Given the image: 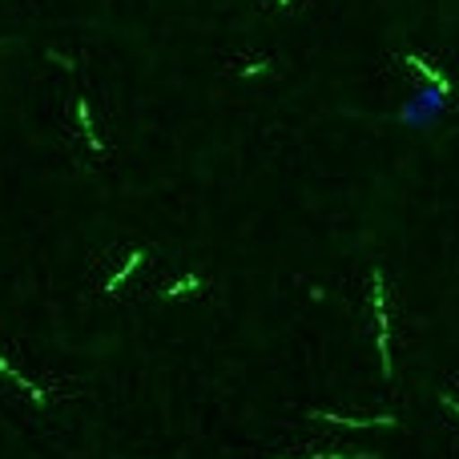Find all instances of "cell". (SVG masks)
I'll use <instances>...</instances> for the list:
<instances>
[{
	"instance_id": "6da1fadb",
	"label": "cell",
	"mask_w": 459,
	"mask_h": 459,
	"mask_svg": "<svg viewBox=\"0 0 459 459\" xmlns=\"http://www.w3.org/2000/svg\"><path fill=\"white\" fill-rule=\"evenodd\" d=\"M375 315H379V347H383V375H391V355H387V315H383V278L375 274Z\"/></svg>"
}]
</instances>
